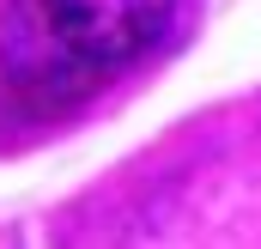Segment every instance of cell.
<instances>
[{
  "instance_id": "cell-1",
  "label": "cell",
  "mask_w": 261,
  "mask_h": 249,
  "mask_svg": "<svg viewBox=\"0 0 261 249\" xmlns=\"http://www.w3.org/2000/svg\"><path fill=\"white\" fill-rule=\"evenodd\" d=\"M176 0H6L0 6V104L61 116L110 73L152 55Z\"/></svg>"
}]
</instances>
